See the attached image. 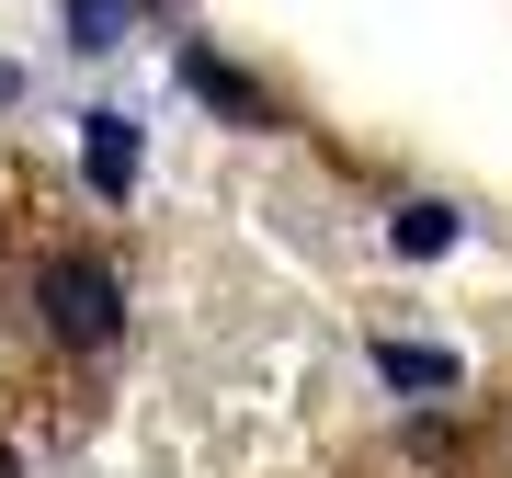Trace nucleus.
Listing matches in <instances>:
<instances>
[{
	"instance_id": "nucleus-1",
	"label": "nucleus",
	"mask_w": 512,
	"mask_h": 478,
	"mask_svg": "<svg viewBox=\"0 0 512 478\" xmlns=\"http://www.w3.org/2000/svg\"><path fill=\"white\" fill-rule=\"evenodd\" d=\"M35 308H46V331H57V342H80V353L126 331V285H114L92 251H57V262H46V285H35Z\"/></svg>"
},
{
	"instance_id": "nucleus-2",
	"label": "nucleus",
	"mask_w": 512,
	"mask_h": 478,
	"mask_svg": "<svg viewBox=\"0 0 512 478\" xmlns=\"http://www.w3.org/2000/svg\"><path fill=\"white\" fill-rule=\"evenodd\" d=\"M80 171H92V194H126L137 183V126H126V114H80Z\"/></svg>"
},
{
	"instance_id": "nucleus-3",
	"label": "nucleus",
	"mask_w": 512,
	"mask_h": 478,
	"mask_svg": "<svg viewBox=\"0 0 512 478\" xmlns=\"http://www.w3.org/2000/svg\"><path fill=\"white\" fill-rule=\"evenodd\" d=\"M387 251H410V262H433V251H456V205H399V217H387Z\"/></svg>"
},
{
	"instance_id": "nucleus-4",
	"label": "nucleus",
	"mask_w": 512,
	"mask_h": 478,
	"mask_svg": "<svg viewBox=\"0 0 512 478\" xmlns=\"http://www.w3.org/2000/svg\"><path fill=\"white\" fill-rule=\"evenodd\" d=\"M376 365H387V387H456V353H433V342H387Z\"/></svg>"
},
{
	"instance_id": "nucleus-5",
	"label": "nucleus",
	"mask_w": 512,
	"mask_h": 478,
	"mask_svg": "<svg viewBox=\"0 0 512 478\" xmlns=\"http://www.w3.org/2000/svg\"><path fill=\"white\" fill-rule=\"evenodd\" d=\"M183 80H194L205 103H228V114H251V126H262V92H251V80H239V69H217V57H194Z\"/></svg>"
},
{
	"instance_id": "nucleus-6",
	"label": "nucleus",
	"mask_w": 512,
	"mask_h": 478,
	"mask_svg": "<svg viewBox=\"0 0 512 478\" xmlns=\"http://www.w3.org/2000/svg\"><path fill=\"white\" fill-rule=\"evenodd\" d=\"M69 46H126V0H69Z\"/></svg>"
}]
</instances>
